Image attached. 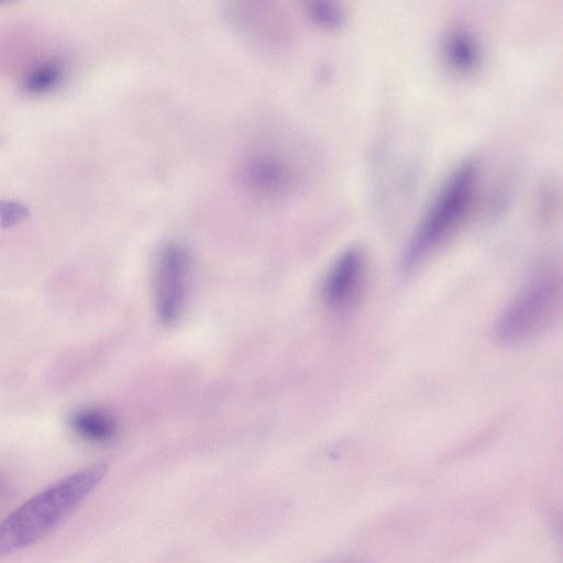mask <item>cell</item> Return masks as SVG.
I'll list each match as a JSON object with an SVG mask.
<instances>
[{"instance_id":"1","label":"cell","mask_w":563,"mask_h":563,"mask_svg":"<svg viewBox=\"0 0 563 563\" xmlns=\"http://www.w3.org/2000/svg\"><path fill=\"white\" fill-rule=\"evenodd\" d=\"M96 463L32 496L0 521V556L30 547L56 529L106 476Z\"/></svg>"},{"instance_id":"2","label":"cell","mask_w":563,"mask_h":563,"mask_svg":"<svg viewBox=\"0 0 563 563\" xmlns=\"http://www.w3.org/2000/svg\"><path fill=\"white\" fill-rule=\"evenodd\" d=\"M478 178V166L473 161L462 163L451 173L404 250V271L417 267L455 232L471 209Z\"/></svg>"},{"instance_id":"3","label":"cell","mask_w":563,"mask_h":563,"mask_svg":"<svg viewBox=\"0 0 563 563\" xmlns=\"http://www.w3.org/2000/svg\"><path fill=\"white\" fill-rule=\"evenodd\" d=\"M562 277L554 267L536 272L498 317L495 338L504 345L525 344L550 329L562 310Z\"/></svg>"},{"instance_id":"4","label":"cell","mask_w":563,"mask_h":563,"mask_svg":"<svg viewBox=\"0 0 563 563\" xmlns=\"http://www.w3.org/2000/svg\"><path fill=\"white\" fill-rule=\"evenodd\" d=\"M284 150L261 146L242 159L239 179L249 194L263 200H279L292 192L299 180L298 168Z\"/></svg>"},{"instance_id":"5","label":"cell","mask_w":563,"mask_h":563,"mask_svg":"<svg viewBox=\"0 0 563 563\" xmlns=\"http://www.w3.org/2000/svg\"><path fill=\"white\" fill-rule=\"evenodd\" d=\"M190 261L187 250L177 243L163 247L156 264V310L166 323L180 316L187 299Z\"/></svg>"},{"instance_id":"6","label":"cell","mask_w":563,"mask_h":563,"mask_svg":"<svg viewBox=\"0 0 563 563\" xmlns=\"http://www.w3.org/2000/svg\"><path fill=\"white\" fill-rule=\"evenodd\" d=\"M366 258L360 247L352 246L342 252L330 267L324 284L323 297L334 309H344L354 303L365 285Z\"/></svg>"},{"instance_id":"7","label":"cell","mask_w":563,"mask_h":563,"mask_svg":"<svg viewBox=\"0 0 563 563\" xmlns=\"http://www.w3.org/2000/svg\"><path fill=\"white\" fill-rule=\"evenodd\" d=\"M69 424L79 438L91 443L108 442L117 432L114 417L99 407H85L74 411Z\"/></svg>"},{"instance_id":"8","label":"cell","mask_w":563,"mask_h":563,"mask_svg":"<svg viewBox=\"0 0 563 563\" xmlns=\"http://www.w3.org/2000/svg\"><path fill=\"white\" fill-rule=\"evenodd\" d=\"M443 53L446 62L461 71L476 69L482 58L479 44L465 30H453L445 36Z\"/></svg>"},{"instance_id":"9","label":"cell","mask_w":563,"mask_h":563,"mask_svg":"<svg viewBox=\"0 0 563 563\" xmlns=\"http://www.w3.org/2000/svg\"><path fill=\"white\" fill-rule=\"evenodd\" d=\"M308 12L317 24L324 27L340 26L345 19L343 9L338 3L331 1L310 2Z\"/></svg>"},{"instance_id":"10","label":"cell","mask_w":563,"mask_h":563,"mask_svg":"<svg viewBox=\"0 0 563 563\" xmlns=\"http://www.w3.org/2000/svg\"><path fill=\"white\" fill-rule=\"evenodd\" d=\"M59 68L56 65L42 66L38 69L31 73L30 77L25 81V87L32 91H43L47 89L58 80Z\"/></svg>"},{"instance_id":"11","label":"cell","mask_w":563,"mask_h":563,"mask_svg":"<svg viewBox=\"0 0 563 563\" xmlns=\"http://www.w3.org/2000/svg\"><path fill=\"white\" fill-rule=\"evenodd\" d=\"M7 490H8V483H7L5 478L0 474V500L7 494Z\"/></svg>"}]
</instances>
